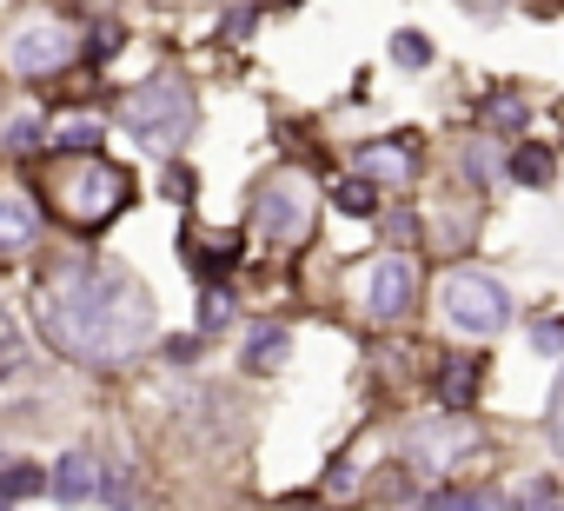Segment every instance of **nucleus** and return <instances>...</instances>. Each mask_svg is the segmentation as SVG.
Returning a JSON list of instances; mask_svg holds the SVG:
<instances>
[{
    "mask_svg": "<svg viewBox=\"0 0 564 511\" xmlns=\"http://www.w3.org/2000/svg\"><path fill=\"white\" fill-rule=\"evenodd\" d=\"M41 333L54 352L80 359V366H120L153 339V300L133 273L100 267V260H67L47 273L41 306H34Z\"/></svg>",
    "mask_w": 564,
    "mask_h": 511,
    "instance_id": "nucleus-1",
    "label": "nucleus"
},
{
    "mask_svg": "<svg viewBox=\"0 0 564 511\" xmlns=\"http://www.w3.org/2000/svg\"><path fill=\"white\" fill-rule=\"evenodd\" d=\"M41 199L47 213L67 226V232H100L107 219L127 213L133 199V173L100 160V153H61L47 173H41Z\"/></svg>",
    "mask_w": 564,
    "mask_h": 511,
    "instance_id": "nucleus-2",
    "label": "nucleus"
},
{
    "mask_svg": "<svg viewBox=\"0 0 564 511\" xmlns=\"http://www.w3.org/2000/svg\"><path fill=\"white\" fill-rule=\"evenodd\" d=\"M313 213H319V186H313V173L279 166V173H265L259 193H252V239L272 246V252H300L306 232H313Z\"/></svg>",
    "mask_w": 564,
    "mask_h": 511,
    "instance_id": "nucleus-3",
    "label": "nucleus"
},
{
    "mask_svg": "<svg viewBox=\"0 0 564 511\" xmlns=\"http://www.w3.org/2000/svg\"><path fill=\"white\" fill-rule=\"evenodd\" d=\"M120 120L133 127V140H140L147 153H180V140L193 133V94L160 74V80H147V87L127 94Z\"/></svg>",
    "mask_w": 564,
    "mask_h": 511,
    "instance_id": "nucleus-4",
    "label": "nucleus"
},
{
    "mask_svg": "<svg viewBox=\"0 0 564 511\" xmlns=\"http://www.w3.org/2000/svg\"><path fill=\"white\" fill-rule=\"evenodd\" d=\"M74 61H80V28L61 21V14H34V21H21V28L8 34V67H14L21 80H54V74H67Z\"/></svg>",
    "mask_w": 564,
    "mask_h": 511,
    "instance_id": "nucleus-5",
    "label": "nucleus"
},
{
    "mask_svg": "<svg viewBox=\"0 0 564 511\" xmlns=\"http://www.w3.org/2000/svg\"><path fill=\"white\" fill-rule=\"evenodd\" d=\"M445 319L458 326V333H478V339H491V333H505V319H511V300H505V286L498 280H485V273H452L445 280Z\"/></svg>",
    "mask_w": 564,
    "mask_h": 511,
    "instance_id": "nucleus-6",
    "label": "nucleus"
},
{
    "mask_svg": "<svg viewBox=\"0 0 564 511\" xmlns=\"http://www.w3.org/2000/svg\"><path fill=\"white\" fill-rule=\"evenodd\" d=\"M478 425L465 418V412H452V418H438V425H425V432H412V445H405V458H412V471L419 478H452L465 458H478Z\"/></svg>",
    "mask_w": 564,
    "mask_h": 511,
    "instance_id": "nucleus-7",
    "label": "nucleus"
},
{
    "mask_svg": "<svg viewBox=\"0 0 564 511\" xmlns=\"http://www.w3.org/2000/svg\"><path fill=\"white\" fill-rule=\"evenodd\" d=\"M412 293H419L412 260H379V267L359 280V306H366V319H372V326L405 319V313H412Z\"/></svg>",
    "mask_w": 564,
    "mask_h": 511,
    "instance_id": "nucleus-8",
    "label": "nucleus"
},
{
    "mask_svg": "<svg viewBox=\"0 0 564 511\" xmlns=\"http://www.w3.org/2000/svg\"><path fill=\"white\" fill-rule=\"evenodd\" d=\"M419 173V146L399 133V140H366L359 146V180H372V186H405Z\"/></svg>",
    "mask_w": 564,
    "mask_h": 511,
    "instance_id": "nucleus-9",
    "label": "nucleus"
},
{
    "mask_svg": "<svg viewBox=\"0 0 564 511\" xmlns=\"http://www.w3.org/2000/svg\"><path fill=\"white\" fill-rule=\"evenodd\" d=\"M41 239V206L21 186H0V260H14Z\"/></svg>",
    "mask_w": 564,
    "mask_h": 511,
    "instance_id": "nucleus-10",
    "label": "nucleus"
},
{
    "mask_svg": "<svg viewBox=\"0 0 564 511\" xmlns=\"http://www.w3.org/2000/svg\"><path fill=\"white\" fill-rule=\"evenodd\" d=\"M186 260H193L199 273L239 267V232H186Z\"/></svg>",
    "mask_w": 564,
    "mask_h": 511,
    "instance_id": "nucleus-11",
    "label": "nucleus"
},
{
    "mask_svg": "<svg viewBox=\"0 0 564 511\" xmlns=\"http://www.w3.org/2000/svg\"><path fill=\"white\" fill-rule=\"evenodd\" d=\"M478 372H485V359H478V352L445 359V372H438V399H445L452 412H465V405H471V392H478Z\"/></svg>",
    "mask_w": 564,
    "mask_h": 511,
    "instance_id": "nucleus-12",
    "label": "nucleus"
},
{
    "mask_svg": "<svg viewBox=\"0 0 564 511\" xmlns=\"http://www.w3.org/2000/svg\"><path fill=\"white\" fill-rule=\"evenodd\" d=\"M94 485H100L94 458H87V452H67L61 471H54V498H61V504H80V498H94Z\"/></svg>",
    "mask_w": 564,
    "mask_h": 511,
    "instance_id": "nucleus-13",
    "label": "nucleus"
},
{
    "mask_svg": "<svg viewBox=\"0 0 564 511\" xmlns=\"http://www.w3.org/2000/svg\"><path fill=\"white\" fill-rule=\"evenodd\" d=\"M286 346H293L286 326H252V339H246V366H252V372H279V366H286Z\"/></svg>",
    "mask_w": 564,
    "mask_h": 511,
    "instance_id": "nucleus-14",
    "label": "nucleus"
},
{
    "mask_svg": "<svg viewBox=\"0 0 564 511\" xmlns=\"http://www.w3.org/2000/svg\"><path fill=\"white\" fill-rule=\"evenodd\" d=\"M333 206L352 213V219H372V213H379V186H372V180H339V186H333Z\"/></svg>",
    "mask_w": 564,
    "mask_h": 511,
    "instance_id": "nucleus-15",
    "label": "nucleus"
},
{
    "mask_svg": "<svg viewBox=\"0 0 564 511\" xmlns=\"http://www.w3.org/2000/svg\"><path fill=\"white\" fill-rule=\"evenodd\" d=\"M54 146L61 153H94L100 146V120H61L54 127Z\"/></svg>",
    "mask_w": 564,
    "mask_h": 511,
    "instance_id": "nucleus-16",
    "label": "nucleus"
},
{
    "mask_svg": "<svg viewBox=\"0 0 564 511\" xmlns=\"http://www.w3.org/2000/svg\"><path fill=\"white\" fill-rule=\"evenodd\" d=\"M21 366H28V339L14 333V319H8V313H0V379H14Z\"/></svg>",
    "mask_w": 564,
    "mask_h": 511,
    "instance_id": "nucleus-17",
    "label": "nucleus"
},
{
    "mask_svg": "<svg viewBox=\"0 0 564 511\" xmlns=\"http://www.w3.org/2000/svg\"><path fill=\"white\" fill-rule=\"evenodd\" d=\"M511 173H518L524 186H544V180H551V153H544V146H518V153H511Z\"/></svg>",
    "mask_w": 564,
    "mask_h": 511,
    "instance_id": "nucleus-18",
    "label": "nucleus"
},
{
    "mask_svg": "<svg viewBox=\"0 0 564 511\" xmlns=\"http://www.w3.org/2000/svg\"><path fill=\"white\" fill-rule=\"evenodd\" d=\"M425 511H498V498L491 491H432Z\"/></svg>",
    "mask_w": 564,
    "mask_h": 511,
    "instance_id": "nucleus-19",
    "label": "nucleus"
},
{
    "mask_svg": "<svg viewBox=\"0 0 564 511\" xmlns=\"http://www.w3.org/2000/svg\"><path fill=\"white\" fill-rule=\"evenodd\" d=\"M47 146V127L34 120V113H21L14 127H8V153H41Z\"/></svg>",
    "mask_w": 564,
    "mask_h": 511,
    "instance_id": "nucleus-20",
    "label": "nucleus"
},
{
    "mask_svg": "<svg viewBox=\"0 0 564 511\" xmlns=\"http://www.w3.org/2000/svg\"><path fill=\"white\" fill-rule=\"evenodd\" d=\"M232 319V293L226 286H206V300H199V326L213 333V326H226Z\"/></svg>",
    "mask_w": 564,
    "mask_h": 511,
    "instance_id": "nucleus-21",
    "label": "nucleus"
},
{
    "mask_svg": "<svg viewBox=\"0 0 564 511\" xmlns=\"http://www.w3.org/2000/svg\"><path fill=\"white\" fill-rule=\"evenodd\" d=\"M0 491H8V498H28V491H41V471H34V465H8V471H0Z\"/></svg>",
    "mask_w": 564,
    "mask_h": 511,
    "instance_id": "nucleus-22",
    "label": "nucleus"
},
{
    "mask_svg": "<svg viewBox=\"0 0 564 511\" xmlns=\"http://www.w3.org/2000/svg\"><path fill=\"white\" fill-rule=\"evenodd\" d=\"M392 61H399V67H425V61H432V47H425L419 34H399V41H392Z\"/></svg>",
    "mask_w": 564,
    "mask_h": 511,
    "instance_id": "nucleus-23",
    "label": "nucleus"
},
{
    "mask_svg": "<svg viewBox=\"0 0 564 511\" xmlns=\"http://www.w3.org/2000/svg\"><path fill=\"white\" fill-rule=\"evenodd\" d=\"M113 47H120V28H94V47H87V54H94V61H107Z\"/></svg>",
    "mask_w": 564,
    "mask_h": 511,
    "instance_id": "nucleus-24",
    "label": "nucleus"
},
{
    "mask_svg": "<svg viewBox=\"0 0 564 511\" xmlns=\"http://www.w3.org/2000/svg\"><path fill=\"white\" fill-rule=\"evenodd\" d=\"M465 173H471V180H491V146H471V153H465Z\"/></svg>",
    "mask_w": 564,
    "mask_h": 511,
    "instance_id": "nucleus-25",
    "label": "nucleus"
},
{
    "mask_svg": "<svg viewBox=\"0 0 564 511\" xmlns=\"http://www.w3.org/2000/svg\"><path fill=\"white\" fill-rule=\"evenodd\" d=\"M166 193H173V199H193V173L173 166V173H166Z\"/></svg>",
    "mask_w": 564,
    "mask_h": 511,
    "instance_id": "nucleus-26",
    "label": "nucleus"
},
{
    "mask_svg": "<svg viewBox=\"0 0 564 511\" xmlns=\"http://www.w3.org/2000/svg\"><path fill=\"white\" fill-rule=\"evenodd\" d=\"M538 346H544V352H557V346H564V326H557V319H551V326H538Z\"/></svg>",
    "mask_w": 564,
    "mask_h": 511,
    "instance_id": "nucleus-27",
    "label": "nucleus"
},
{
    "mask_svg": "<svg viewBox=\"0 0 564 511\" xmlns=\"http://www.w3.org/2000/svg\"><path fill=\"white\" fill-rule=\"evenodd\" d=\"M465 8H478V14H498V8H505V0H465Z\"/></svg>",
    "mask_w": 564,
    "mask_h": 511,
    "instance_id": "nucleus-28",
    "label": "nucleus"
},
{
    "mask_svg": "<svg viewBox=\"0 0 564 511\" xmlns=\"http://www.w3.org/2000/svg\"><path fill=\"white\" fill-rule=\"evenodd\" d=\"M524 511H564V504H551V498H538V504H524Z\"/></svg>",
    "mask_w": 564,
    "mask_h": 511,
    "instance_id": "nucleus-29",
    "label": "nucleus"
},
{
    "mask_svg": "<svg viewBox=\"0 0 564 511\" xmlns=\"http://www.w3.org/2000/svg\"><path fill=\"white\" fill-rule=\"evenodd\" d=\"M557 452H564V412H557Z\"/></svg>",
    "mask_w": 564,
    "mask_h": 511,
    "instance_id": "nucleus-30",
    "label": "nucleus"
},
{
    "mask_svg": "<svg viewBox=\"0 0 564 511\" xmlns=\"http://www.w3.org/2000/svg\"><path fill=\"white\" fill-rule=\"evenodd\" d=\"M265 8H293V0H265Z\"/></svg>",
    "mask_w": 564,
    "mask_h": 511,
    "instance_id": "nucleus-31",
    "label": "nucleus"
}]
</instances>
